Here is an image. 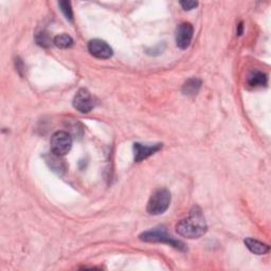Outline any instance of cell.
<instances>
[{"mask_svg":"<svg viewBox=\"0 0 271 271\" xmlns=\"http://www.w3.org/2000/svg\"><path fill=\"white\" fill-rule=\"evenodd\" d=\"M207 230L206 218L198 206H194L189 215L176 225L177 233L186 239H199L206 234Z\"/></svg>","mask_w":271,"mask_h":271,"instance_id":"cell-1","label":"cell"},{"mask_svg":"<svg viewBox=\"0 0 271 271\" xmlns=\"http://www.w3.org/2000/svg\"><path fill=\"white\" fill-rule=\"evenodd\" d=\"M139 239L145 243H161V244L169 245L171 247L182 252L188 251V248H186L185 244L179 240L174 239L172 235H169L164 227H158L147 230L139 235Z\"/></svg>","mask_w":271,"mask_h":271,"instance_id":"cell-2","label":"cell"},{"mask_svg":"<svg viewBox=\"0 0 271 271\" xmlns=\"http://www.w3.org/2000/svg\"><path fill=\"white\" fill-rule=\"evenodd\" d=\"M171 203V193L166 189H158L151 194L147 202V213L150 215L163 214Z\"/></svg>","mask_w":271,"mask_h":271,"instance_id":"cell-3","label":"cell"},{"mask_svg":"<svg viewBox=\"0 0 271 271\" xmlns=\"http://www.w3.org/2000/svg\"><path fill=\"white\" fill-rule=\"evenodd\" d=\"M72 147V138L67 131L59 130L54 132L50 140V149L52 154L63 157L70 151Z\"/></svg>","mask_w":271,"mask_h":271,"instance_id":"cell-4","label":"cell"},{"mask_svg":"<svg viewBox=\"0 0 271 271\" xmlns=\"http://www.w3.org/2000/svg\"><path fill=\"white\" fill-rule=\"evenodd\" d=\"M73 106L82 113H88L95 107V100L87 89L82 88L74 95Z\"/></svg>","mask_w":271,"mask_h":271,"instance_id":"cell-5","label":"cell"},{"mask_svg":"<svg viewBox=\"0 0 271 271\" xmlns=\"http://www.w3.org/2000/svg\"><path fill=\"white\" fill-rule=\"evenodd\" d=\"M194 34V28L190 23H182L180 24L175 33V38H176V45L181 50H185L189 48L193 38Z\"/></svg>","mask_w":271,"mask_h":271,"instance_id":"cell-6","label":"cell"},{"mask_svg":"<svg viewBox=\"0 0 271 271\" xmlns=\"http://www.w3.org/2000/svg\"><path fill=\"white\" fill-rule=\"evenodd\" d=\"M88 51L90 54L99 60H107L112 56L111 47L102 40H92L88 44Z\"/></svg>","mask_w":271,"mask_h":271,"instance_id":"cell-7","label":"cell"},{"mask_svg":"<svg viewBox=\"0 0 271 271\" xmlns=\"http://www.w3.org/2000/svg\"><path fill=\"white\" fill-rule=\"evenodd\" d=\"M162 148L161 143L152 144V145H145L142 143H134L133 144V154H134V161L141 162L144 159L154 155L155 152Z\"/></svg>","mask_w":271,"mask_h":271,"instance_id":"cell-8","label":"cell"},{"mask_svg":"<svg viewBox=\"0 0 271 271\" xmlns=\"http://www.w3.org/2000/svg\"><path fill=\"white\" fill-rule=\"evenodd\" d=\"M244 243H245L246 247L249 249V251L254 253V254H257V256H264V254L268 253L270 250V247L267 244L262 243L258 240L251 239V237H248V239H246Z\"/></svg>","mask_w":271,"mask_h":271,"instance_id":"cell-9","label":"cell"},{"mask_svg":"<svg viewBox=\"0 0 271 271\" xmlns=\"http://www.w3.org/2000/svg\"><path fill=\"white\" fill-rule=\"evenodd\" d=\"M200 87H201V81L199 79L196 78L189 79L183 84L182 93L188 96H194L198 93Z\"/></svg>","mask_w":271,"mask_h":271,"instance_id":"cell-10","label":"cell"},{"mask_svg":"<svg viewBox=\"0 0 271 271\" xmlns=\"http://www.w3.org/2000/svg\"><path fill=\"white\" fill-rule=\"evenodd\" d=\"M268 82L267 75L262 71H253L248 76V84L251 87H263L266 86Z\"/></svg>","mask_w":271,"mask_h":271,"instance_id":"cell-11","label":"cell"},{"mask_svg":"<svg viewBox=\"0 0 271 271\" xmlns=\"http://www.w3.org/2000/svg\"><path fill=\"white\" fill-rule=\"evenodd\" d=\"M53 44L61 49H68L70 48L73 45V40L70 35L68 34H61V35H57L53 40Z\"/></svg>","mask_w":271,"mask_h":271,"instance_id":"cell-12","label":"cell"},{"mask_svg":"<svg viewBox=\"0 0 271 271\" xmlns=\"http://www.w3.org/2000/svg\"><path fill=\"white\" fill-rule=\"evenodd\" d=\"M59 6H60V9L63 12V14L65 15L66 18L68 21L72 22L73 21V12H72V8H71V4L69 2H65V0H63V2L59 3Z\"/></svg>","mask_w":271,"mask_h":271,"instance_id":"cell-13","label":"cell"},{"mask_svg":"<svg viewBox=\"0 0 271 271\" xmlns=\"http://www.w3.org/2000/svg\"><path fill=\"white\" fill-rule=\"evenodd\" d=\"M36 43H37V45H40L44 48H48V47H50L51 43H52V40H51L49 33L43 31L36 35Z\"/></svg>","mask_w":271,"mask_h":271,"instance_id":"cell-14","label":"cell"},{"mask_svg":"<svg viewBox=\"0 0 271 271\" xmlns=\"http://www.w3.org/2000/svg\"><path fill=\"white\" fill-rule=\"evenodd\" d=\"M180 6L184 11H191L195 9L198 6V3L196 2H180Z\"/></svg>","mask_w":271,"mask_h":271,"instance_id":"cell-15","label":"cell"},{"mask_svg":"<svg viewBox=\"0 0 271 271\" xmlns=\"http://www.w3.org/2000/svg\"><path fill=\"white\" fill-rule=\"evenodd\" d=\"M243 30H244V24L240 23L239 26H237V35H242Z\"/></svg>","mask_w":271,"mask_h":271,"instance_id":"cell-16","label":"cell"}]
</instances>
